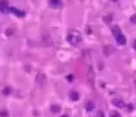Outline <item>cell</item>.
Returning <instances> with one entry per match:
<instances>
[{
  "label": "cell",
  "instance_id": "44dd1931",
  "mask_svg": "<svg viewBox=\"0 0 136 117\" xmlns=\"http://www.w3.org/2000/svg\"><path fill=\"white\" fill-rule=\"evenodd\" d=\"M133 46H134V49L136 50V41H135V42H134V44H133Z\"/></svg>",
  "mask_w": 136,
  "mask_h": 117
},
{
  "label": "cell",
  "instance_id": "8fae6325",
  "mask_svg": "<svg viewBox=\"0 0 136 117\" xmlns=\"http://www.w3.org/2000/svg\"><path fill=\"white\" fill-rule=\"evenodd\" d=\"M51 112L54 113V114H59L61 112V107L59 105H52L51 106Z\"/></svg>",
  "mask_w": 136,
  "mask_h": 117
},
{
  "label": "cell",
  "instance_id": "9a60e30c",
  "mask_svg": "<svg viewBox=\"0 0 136 117\" xmlns=\"http://www.w3.org/2000/svg\"><path fill=\"white\" fill-rule=\"evenodd\" d=\"M110 117H121L119 113H116V112H113L110 114Z\"/></svg>",
  "mask_w": 136,
  "mask_h": 117
},
{
  "label": "cell",
  "instance_id": "ba28073f",
  "mask_svg": "<svg viewBox=\"0 0 136 117\" xmlns=\"http://www.w3.org/2000/svg\"><path fill=\"white\" fill-rule=\"evenodd\" d=\"M69 97L71 100H73V101H77V100H79V98H80V95L78 94L77 91H70L69 92Z\"/></svg>",
  "mask_w": 136,
  "mask_h": 117
},
{
  "label": "cell",
  "instance_id": "7402d4cb",
  "mask_svg": "<svg viewBox=\"0 0 136 117\" xmlns=\"http://www.w3.org/2000/svg\"><path fill=\"white\" fill-rule=\"evenodd\" d=\"M61 117H69V116H67V115H62Z\"/></svg>",
  "mask_w": 136,
  "mask_h": 117
},
{
  "label": "cell",
  "instance_id": "e0dca14e",
  "mask_svg": "<svg viewBox=\"0 0 136 117\" xmlns=\"http://www.w3.org/2000/svg\"><path fill=\"white\" fill-rule=\"evenodd\" d=\"M12 32H13V30H12L11 28H10V29L8 28V29L6 30V34H7V35H8V36H9V35H12Z\"/></svg>",
  "mask_w": 136,
  "mask_h": 117
},
{
  "label": "cell",
  "instance_id": "8992f818",
  "mask_svg": "<svg viewBox=\"0 0 136 117\" xmlns=\"http://www.w3.org/2000/svg\"><path fill=\"white\" fill-rule=\"evenodd\" d=\"M115 52V49L111 45H106L104 47V53L105 55H110V54H113Z\"/></svg>",
  "mask_w": 136,
  "mask_h": 117
},
{
  "label": "cell",
  "instance_id": "277c9868",
  "mask_svg": "<svg viewBox=\"0 0 136 117\" xmlns=\"http://www.w3.org/2000/svg\"><path fill=\"white\" fill-rule=\"evenodd\" d=\"M35 81H36V83H37V84L42 87V86H44V84L46 83V75H45V74H43V73L37 74V75H36Z\"/></svg>",
  "mask_w": 136,
  "mask_h": 117
},
{
  "label": "cell",
  "instance_id": "6da1fadb",
  "mask_svg": "<svg viewBox=\"0 0 136 117\" xmlns=\"http://www.w3.org/2000/svg\"><path fill=\"white\" fill-rule=\"evenodd\" d=\"M66 40L71 45L78 46L81 42H82V36H81L80 32L73 29V30H71V32H69V34H67V36H66Z\"/></svg>",
  "mask_w": 136,
  "mask_h": 117
},
{
  "label": "cell",
  "instance_id": "603a6c76",
  "mask_svg": "<svg viewBox=\"0 0 136 117\" xmlns=\"http://www.w3.org/2000/svg\"><path fill=\"white\" fill-rule=\"evenodd\" d=\"M111 1H114V2H117V1H118V0H111Z\"/></svg>",
  "mask_w": 136,
  "mask_h": 117
},
{
  "label": "cell",
  "instance_id": "52a82bcc",
  "mask_svg": "<svg viewBox=\"0 0 136 117\" xmlns=\"http://www.w3.org/2000/svg\"><path fill=\"white\" fill-rule=\"evenodd\" d=\"M10 11H11L12 14H15L17 17H24V16H25V12L22 11V10L16 9L15 7H10Z\"/></svg>",
  "mask_w": 136,
  "mask_h": 117
},
{
  "label": "cell",
  "instance_id": "5bb4252c",
  "mask_svg": "<svg viewBox=\"0 0 136 117\" xmlns=\"http://www.w3.org/2000/svg\"><path fill=\"white\" fill-rule=\"evenodd\" d=\"M0 117H9V113L7 110H1V113H0Z\"/></svg>",
  "mask_w": 136,
  "mask_h": 117
},
{
  "label": "cell",
  "instance_id": "2e32d148",
  "mask_svg": "<svg viewBox=\"0 0 136 117\" xmlns=\"http://www.w3.org/2000/svg\"><path fill=\"white\" fill-rule=\"evenodd\" d=\"M131 23L132 24H136V14L131 17Z\"/></svg>",
  "mask_w": 136,
  "mask_h": 117
},
{
  "label": "cell",
  "instance_id": "ffe728a7",
  "mask_svg": "<svg viewBox=\"0 0 136 117\" xmlns=\"http://www.w3.org/2000/svg\"><path fill=\"white\" fill-rule=\"evenodd\" d=\"M128 109H130V110H132V109H133V106H132L131 104H130V105H128Z\"/></svg>",
  "mask_w": 136,
  "mask_h": 117
},
{
  "label": "cell",
  "instance_id": "4fadbf2b",
  "mask_svg": "<svg viewBox=\"0 0 136 117\" xmlns=\"http://www.w3.org/2000/svg\"><path fill=\"white\" fill-rule=\"evenodd\" d=\"M111 19H113V16H111V15H108V16H105L104 17V22L106 23V24H109L111 22Z\"/></svg>",
  "mask_w": 136,
  "mask_h": 117
},
{
  "label": "cell",
  "instance_id": "3957f363",
  "mask_svg": "<svg viewBox=\"0 0 136 117\" xmlns=\"http://www.w3.org/2000/svg\"><path fill=\"white\" fill-rule=\"evenodd\" d=\"M0 11L2 14H8L10 11L9 2L7 1V0H1V1H0Z\"/></svg>",
  "mask_w": 136,
  "mask_h": 117
},
{
  "label": "cell",
  "instance_id": "9c48e42d",
  "mask_svg": "<svg viewBox=\"0 0 136 117\" xmlns=\"http://www.w3.org/2000/svg\"><path fill=\"white\" fill-rule=\"evenodd\" d=\"M113 104L114 106H116L118 108H124L125 107V102L120 99H113Z\"/></svg>",
  "mask_w": 136,
  "mask_h": 117
},
{
  "label": "cell",
  "instance_id": "ac0fdd59",
  "mask_svg": "<svg viewBox=\"0 0 136 117\" xmlns=\"http://www.w3.org/2000/svg\"><path fill=\"white\" fill-rule=\"evenodd\" d=\"M97 117H105L104 113H103V112H98V113H97Z\"/></svg>",
  "mask_w": 136,
  "mask_h": 117
},
{
  "label": "cell",
  "instance_id": "d6986e66",
  "mask_svg": "<svg viewBox=\"0 0 136 117\" xmlns=\"http://www.w3.org/2000/svg\"><path fill=\"white\" fill-rule=\"evenodd\" d=\"M67 81H73V75H67Z\"/></svg>",
  "mask_w": 136,
  "mask_h": 117
},
{
  "label": "cell",
  "instance_id": "30bf717a",
  "mask_svg": "<svg viewBox=\"0 0 136 117\" xmlns=\"http://www.w3.org/2000/svg\"><path fill=\"white\" fill-rule=\"evenodd\" d=\"M94 102L93 101H88L87 104H86V109H87V112H91V110H93V108H94Z\"/></svg>",
  "mask_w": 136,
  "mask_h": 117
},
{
  "label": "cell",
  "instance_id": "5b68a950",
  "mask_svg": "<svg viewBox=\"0 0 136 117\" xmlns=\"http://www.w3.org/2000/svg\"><path fill=\"white\" fill-rule=\"evenodd\" d=\"M49 3L54 9H59L62 7V1H61V0H49Z\"/></svg>",
  "mask_w": 136,
  "mask_h": 117
},
{
  "label": "cell",
  "instance_id": "7c38bea8",
  "mask_svg": "<svg viewBox=\"0 0 136 117\" xmlns=\"http://www.w3.org/2000/svg\"><path fill=\"white\" fill-rule=\"evenodd\" d=\"M2 94L5 96H9L10 94H11V88H10V87H5V88H3V90H2Z\"/></svg>",
  "mask_w": 136,
  "mask_h": 117
},
{
  "label": "cell",
  "instance_id": "7a4b0ae2",
  "mask_svg": "<svg viewBox=\"0 0 136 117\" xmlns=\"http://www.w3.org/2000/svg\"><path fill=\"white\" fill-rule=\"evenodd\" d=\"M111 32H113L115 40L117 41V43L119 44V45H125V44H126V37H125L124 34L121 33V30H120L119 27H118V26H113Z\"/></svg>",
  "mask_w": 136,
  "mask_h": 117
}]
</instances>
